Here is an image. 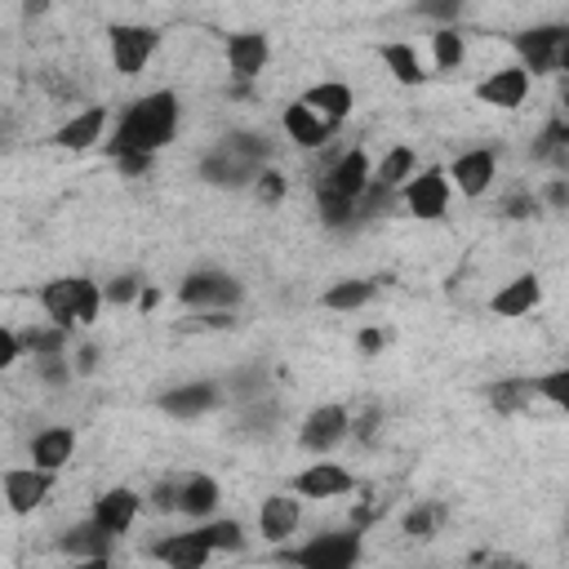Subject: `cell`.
Wrapping results in <instances>:
<instances>
[{
	"label": "cell",
	"mask_w": 569,
	"mask_h": 569,
	"mask_svg": "<svg viewBox=\"0 0 569 569\" xmlns=\"http://www.w3.org/2000/svg\"><path fill=\"white\" fill-rule=\"evenodd\" d=\"M413 169H418L413 147H391V151L373 164V178H378V182H387V187H405V182L413 178Z\"/></svg>",
	"instance_id": "cell-30"
},
{
	"label": "cell",
	"mask_w": 569,
	"mask_h": 569,
	"mask_svg": "<svg viewBox=\"0 0 569 569\" xmlns=\"http://www.w3.org/2000/svg\"><path fill=\"white\" fill-rule=\"evenodd\" d=\"M373 293H378V280L356 276V280L329 284V289L320 293V307H325V311H360L365 302H373Z\"/></svg>",
	"instance_id": "cell-27"
},
{
	"label": "cell",
	"mask_w": 569,
	"mask_h": 569,
	"mask_svg": "<svg viewBox=\"0 0 569 569\" xmlns=\"http://www.w3.org/2000/svg\"><path fill=\"white\" fill-rule=\"evenodd\" d=\"M142 289H147V284H142V276H138V271H124V276H111V280L102 284V293H107V302H111V307H124V302H138V298H142Z\"/></svg>",
	"instance_id": "cell-37"
},
{
	"label": "cell",
	"mask_w": 569,
	"mask_h": 569,
	"mask_svg": "<svg viewBox=\"0 0 569 569\" xmlns=\"http://www.w3.org/2000/svg\"><path fill=\"white\" fill-rule=\"evenodd\" d=\"M253 191H258V200H267V204H276V200H284V191H289V182H284V173H276V169H262V173L253 178Z\"/></svg>",
	"instance_id": "cell-41"
},
{
	"label": "cell",
	"mask_w": 569,
	"mask_h": 569,
	"mask_svg": "<svg viewBox=\"0 0 569 569\" xmlns=\"http://www.w3.org/2000/svg\"><path fill=\"white\" fill-rule=\"evenodd\" d=\"M218 502H222V489H218V480L213 476H200V471H191V476H182V516H196V520H204V516H213L218 511Z\"/></svg>",
	"instance_id": "cell-26"
},
{
	"label": "cell",
	"mask_w": 569,
	"mask_h": 569,
	"mask_svg": "<svg viewBox=\"0 0 569 569\" xmlns=\"http://www.w3.org/2000/svg\"><path fill=\"white\" fill-rule=\"evenodd\" d=\"M347 436H351V413H347V405H316V409L302 418V427H298V445H302L307 453H329V449H338Z\"/></svg>",
	"instance_id": "cell-9"
},
{
	"label": "cell",
	"mask_w": 569,
	"mask_h": 569,
	"mask_svg": "<svg viewBox=\"0 0 569 569\" xmlns=\"http://www.w3.org/2000/svg\"><path fill=\"white\" fill-rule=\"evenodd\" d=\"M107 49H111V67L120 76H138L151 53L160 49V31L147 22H111L107 27Z\"/></svg>",
	"instance_id": "cell-7"
},
{
	"label": "cell",
	"mask_w": 569,
	"mask_h": 569,
	"mask_svg": "<svg viewBox=\"0 0 569 569\" xmlns=\"http://www.w3.org/2000/svg\"><path fill=\"white\" fill-rule=\"evenodd\" d=\"M116 538H120V533H111L107 525H98V520L89 516L84 525H76V529L62 533V551L76 556V560H107L111 547H116Z\"/></svg>",
	"instance_id": "cell-22"
},
{
	"label": "cell",
	"mask_w": 569,
	"mask_h": 569,
	"mask_svg": "<svg viewBox=\"0 0 569 569\" xmlns=\"http://www.w3.org/2000/svg\"><path fill=\"white\" fill-rule=\"evenodd\" d=\"M53 476L58 471H49V467H9L4 471V502H9V511L13 516H27V511H36L49 493H53Z\"/></svg>",
	"instance_id": "cell-10"
},
{
	"label": "cell",
	"mask_w": 569,
	"mask_h": 569,
	"mask_svg": "<svg viewBox=\"0 0 569 569\" xmlns=\"http://www.w3.org/2000/svg\"><path fill=\"white\" fill-rule=\"evenodd\" d=\"M156 298H160L156 289H142V298H138V307H142V311H151V307H156Z\"/></svg>",
	"instance_id": "cell-50"
},
{
	"label": "cell",
	"mask_w": 569,
	"mask_h": 569,
	"mask_svg": "<svg viewBox=\"0 0 569 569\" xmlns=\"http://www.w3.org/2000/svg\"><path fill=\"white\" fill-rule=\"evenodd\" d=\"M360 525L356 529H329V533H316L311 542L302 547H289L280 551V560L289 565H307V569H347L360 560Z\"/></svg>",
	"instance_id": "cell-4"
},
{
	"label": "cell",
	"mask_w": 569,
	"mask_h": 569,
	"mask_svg": "<svg viewBox=\"0 0 569 569\" xmlns=\"http://www.w3.org/2000/svg\"><path fill=\"white\" fill-rule=\"evenodd\" d=\"M538 298H542V280H538L533 271H525V276L507 280V284L489 298V311L502 316V320H516V316H529V311L538 307Z\"/></svg>",
	"instance_id": "cell-19"
},
{
	"label": "cell",
	"mask_w": 569,
	"mask_h": 569,
	"mask_svg": "<svg viewBox=\"0 0 569 569\" xmlns=\"http://www.w3.org/2000/svg\"><path fill=\"white\" fill-rule=\"evenodd\" d=\"M493 173H498V156H493V147H471V151H462V156L449 164V182H453L462 196H471V200L489 191Z\"/></svg>",
	"instance_id": "cell-15"
},
{
	"label": "cell",
	"mask_w": 569,
	"mask_h": 569,
	"mask_svg": "<svg viewBox=\"0 0 569 569\" xmlns=\"http://www.w3.org/2000/svg\"><path fill=\"white\" fill-rule=\"evenodd\" d=\"M289 489L298 498H338V493H351L356 489V476L347 467H338V462H311L307 471H298L289 480Z\"/></svg>",
	"instance_id": "cell-16"
},
{
	"label": "cell",
	"mask_w": 569,
	"mask_h": 569,
	"mask_svg": "<svg viewBox=\"0 0 569 569\" xmlns=\"http://www.w3.org/2000/svg\"><path fill=\"white\" fill-rule=\"evenodd\" d=\"M449 169H440V164H431V169H422V173H413L409 182H405V191H400V200H405V209L413 213V218H422V222H436V218H445V209H449Z\"/></svg>",
	"instance_id": "cell-8"
},
{
	"label": "cell",
	"mask_w": 569,
	"mask_h": 569,
	"mask_svg": "<svg viewBox=\"0 0 569 569\" xmlns=\"http://www.w3.org/2000/svg\"><path fill=\"white\" fill-rule=\"evenodd\" d=\"M151 507H156V511H178V507H182V476L160 480V485L151 489Z\"/></svg>",
	"instance_id": "cell-40"
},
{
	"label": "cell",
	"mask_w": 569,
	"mask_h": 569,
	"mask_svg": "<svg viewBox=\"0 0 569 569\" xmlns=\"http://www.w3.org/2000/svg\"><path fill=\"white\" fill-rule=\"evenodd\" d=\"M533 391H538L542 400H551L556 409L569 413V365H565V369H551V373H538V378H533Z\"/></svg>",
	"instance_id": "cell-36"
},
{
	"label": "cell",
	"mask_w": 569,
	"mask_h": 569,
	"mask_svg": "<svg viewBox=\"0 0 569 569\" xmlns=\"http://www.w3.org/2000/svg\"><path fill=\"white\" fill-rule=\"evenodd\" d=\"M138 511H142V498L129 485H116V489H107V493L93 498V520L107 525L111 533H124L138 520Z\"/></svg>",
	"instance_id": "cell-20"
},
{
	"label": "cell",
	"mask_w": 569,
	"mask_h": 569,
	"mask_svg": "<svg viewBox=\"0 0 569 569\" xmlns=\"http://www.w3.org/2000/svg\"><path fill=\"white\" fill-rule=\"evenodd\" d=\"M462 4H467V0H418V13H422V18H436V22H445V27H453V18L462 13Z\"/></svg>",
	"instance_id": "cell-42"
},
{
	"label": "cell",
	"mask_w": 569,
	"mask_h": 569,
	"mask_svg": "<svg viewBox=\"0 0 569 569\" xmlns=\"http://www.w3.org/2000/svg\"><path fill=\"white\" fill-rule=\"evenodd\" d=\"M529 396H538V391H533V378H502V382L489 387V400H493L498 413H516Z\"/></svg>",
	"instance_id": "cell-33"
},
{
	"label": "cell",
	"mask_w": 569,
	"mask_h": 569,
	"mask_svg": "<svg viewBox=\"0 0 569 569\" xmlns=\"http://www.w3.org/2000/svg\"><path fill=\"white\" fill-rule=\"evenodd\" d=\"M280 120H284V133H289V142H298L302 151H316V147H325V142L333 138V129H338V124H329V120H325V116H320L311 102H302V98H298V102H289Z\"/></svg>",
	"instance_id": "cell-17"
},
{
	"label": "cell",
	"mask_w": 569,
	"mask_h": 569,
	"mask_svg": "<svg viewBox=\"0 0 569 569\" xmlns=\"http://www.w3.org/2000/svg\"><path fill=\"white\" fill-rule=\"evenodd\" d=\"M67 338H71V329H62V325H31V329H22V347L31 351V356H53V351H67Z\"/></svg>",
	"instance_id": "cell-32"
},
{
	"label": "cell",
	"mask_w": 569,
	"mask_h": 569,
	"mask_svg": "<svg viewBox=\"0 0 569 569\" xmlns=\"http://www.w3.org/2000/svg\"><path fill=\"white\" fill-rule=\"evenodd\" d=\"M71 453H76V431H71V427H44V431H36V440H31V462H36V467L62 471V467L71 462Z\"/></svg>",
	"instance_id": "cell-24"
},
{
	"label": "cell",
	"mask_w": 569,
	"mask_h": 569,
	"mask_svg": "<svg viewBox=\"0 0 569 569\" xmlns=\"http://www.w3.org/2000/svg\"><path fill=\"white\" fill-rule=\"evenodd\" d=\"M538 213V196H511L502 204V218H533Z\"/></svg>",
	"instance_id": "cell-44"
},
{
	"label": "cell",
	"mask_w": 569,
	"mask_h": 569,
	"mask_svg": "<svg viewBox=\"0 0 569 569\" xmlns=\"http://www.w3.org/2000/svg\"><path fill=\"white\" fill-rule=\"evenodd\" d=\"M267 156H271V142L262 133L236 129L200 156V178L213 187H253V178L267 169Z\"/></svg>",
	"instance_id": "cell-2"
},
{
	"label": "cell",
	"mask_w": 569,
	"mask_h": 569,
	"mask_svg": "<svg viewBox=\"0 0 569 569\" xmlns=\"http://www.w3.org/2000/svg\"><path fill=\"white\" fill-rule=\"evenodd\" d=\"M511 49L520 53V67L529 76H551V71H560V53L569 49V27L565 22H547V27L516 31Z\"/></svg>",
	"instance_id": "cell-6"
},
{
	"label": "cell",
	"mask_w": 569,
	"mask_h": 569,
	"mask_svg": "<svg viewBox=\"0 0 569 569\" xmlns=\"http://www.w3.org/2000/svg\"><path fill=\"white\" fill-rule=\"evenodd\" d=\"M298 520H302V502L293 498V489L289 493H267L262 507H258V533L267 542H284L298 529Z\"/></svg>",
	"instance_id": "cell-18"
},
{
	"label": "cell",
	"mask_w": 569,
	"mask_h": 569,
	"mask_svg": "<svg viewBox=\"0 0 569 569\" xmlns=\"http://www.w3.org/2000/svg\"><path fill=\"white\" fill-rule=\"evenodd\" d=\"M49 9V0H27V13H44Z\"/></svg>",
	"instance_id": "cell-51"
},
{
	"label": "cell",
	"mask_w": 569,
	"mask_h": 569,
	"mask_svg": "<svg viewBox=\"0 0 569 569\" xmlns=\"http://www.w3.org/2000/svg\"><path fill=\"white\" fill-rule=\"evenodd\" d=\"M196 529H200V538H204L213 551H240V547H244V533H240L236 520H204V525H196Z\"/></svg>",
	"instance_id": "cell-34"
},
{
	"label": "cell",
	"mask_w": 569,
	"mask_h": 569,
	"mask_svg": "<svg viewBox=\"0 0 569 569\" xmlns=\"http://www.w3.org/2000/svg\"><path fill=\"white\" fill-rule=\"evenodd\" d=\"M98 356H102V351H98L93 342L76 347V373H93V369H98Z\"/></svg>",
	"instance_id": "cell-47"
},
{
	"label": "cell",
	"mask_w": 569,
	"mask_h": 569,
	"mask_svg": "<svg viewBox=\"0 0 569 569\" xmlns=\"http://www.w3.org/2000/svg\"><path fill=\"white\" fill-rule=\"evenodd\" d=\"M178 93L173 89H151L142 98H133L124 107V116L116 120L111 138H107V156L120 160V156H156L173 133H178Z\"/></svg>",
	"instance_id": "cell-1"
},
{
	"label": "cell",
	"mask_w": 569,
	"mask_h": 569,
	"mask_svg": "<svg viewBox=\"0 0 569 569\" xmlns=\"http://www.w3.org/2000/svg\"><path fill=\"white\" fill-rule=\"evenodd\" d=\"M542 200H547L551 209H569V178H551V182L542 187Z\"/></svg>",
	"instance_id": "cell-45"
},
{
	"label": "cell",
	"mask_w": 569,
	"mask_h": 569,
	"mask_svg": "<svg viewBox=\"0 0 569 569\" xmlns=\"http://www.w3.org/2000/svg\"><path fill=\"white\" fill-rule=\"evenodd\" d=\"M382 342H387V333H382V329H360V333H356V347H360L365 356H373Z\"/></svg>",
	"instance_id": "cell-49"
},
{
	"label": "cell",
	"mask_w": 569,
	"mask_h": 569,
	"mask_svg": "<svg viewBox=\"0 0 569 569\" xmlns=\"http://www.w3.org/2000/svg\"><path fill=\"white\" fill-rule=\"evenodd\" d=\"M525 93H529V71L516 62V67H498V71H489L480 84H476V98L485 102V107H498V111H516L520 102H525Z\"/></svg>",
	"instance_id": "cell-14"
},
{
	"label": "cell",
	"mask_w": 569,
	"mask_h": 569,
	"mask_svg": "<svg viewBox=\"0 0 569 569\" xmlns=\"http://www.w3.org/2000/svg\"><path fill=\"white\" fill-rule=\"evenodd\" d=\"M378 418H382L378 409H365V413L351 422V436H356V440H373V431H378Z\"/></svg>",
	"instance_id": "cell-46"
},
{
	"label": "cell",
	"mask_w": 569,
	"mask_h": 569,
	"mask_svg": "<svg viewBox=\"0 0 569 569\" xmlns=\"http://www.w3.org/2000/svg\"><path fill=\"white\" fill-rule=\"evenodd\" d=\"M560 71H569V49H565V53H560Z\"/></svg>",
	"instance_id": "cell-52"
},
{
	"label": "cell",
	"mask_w": 569,
	"mask_h": 569,
	"mask_svg": "<svg viewBox=\"0 0 569 569\" xmlns=\"http://www.w3.org/2000/svg\"><path fill=\"white\" fill-rule=\"evenodd\" d=\"M529 156H533L538 164H551V160H569V120H565V116H551V120L542 124V133L533 138Z\"/></svg>",
	"instance_id": "cell-29"
},
{
	"label": "cell",
	"mask_w": 569,
	"mask_h": 569,
	"mask_svg": "<svg viewBox=\"0 0 569 569\" xmlns=\"http://www.w3.org/2000/svg\"><path fill=\"white\" fill-rule=\"evenodd\" d=\"M378 58L387 62L391 80H400V84H409V89L427 84V71H422V62H418V49H413V44H405V40L382 44V49H378Z\"/></svg>",
	"instance_id": "cell-28"
},
{
	"label": "cell",
	"mask_w": 569,
	"mask_h": 569,
	"mask_svg": "<svg viewBox=\"0 0 569 569\" xmlns=\"http://www.w3.org/2000/svg\"><path fill=\"white\" fill-rule=\"evenodd\" d=\"M431 58H436L440 71L462 67V58H467V40H462V31H458V27H440V31L431 36Z\"/></svg>",
	"instance_id": "cell-31"
},
{
	"label": "cell",
	"mask_w": 569,
	"mask_h": 569,
	"mask_svg": "<svg viewBox=\"0 0 569 569\" xmlns=\"http://www.w3.org/2000/svg\"><path fill=\"white\" fill-rule=\"evenodd\" d=\"M151 160H156V156H120L116 164H120V173L138 178V173H147V169H151Z\"/></svg>",
	"instance_id": "cell-48"
},
{
	"label": "cell",
	"mask_w": 569,
	"mask_h": 569,
	"mask_svg": "<svg viewBox=\"0 0 569 569\" xmlns=\"http://www.w3.org/2000/svg\"><path fill=\"white\" fill-rule=\"evenodd\" d=\"M151 556L164 560V565H173V569H200V565L213 556V547L200 538V529H187V533L160 538V542L151 547Z\"/></svg>",
	"instance_id": "cell-21"
},
{
	"label": "cell",
	"mask_w": 569,
	"mask_h": 569,
	"mask_svg": "<svg viewBox=\"0 0 569 569\" xmlns=\"http://www.w3.org/2000/svg\"><path fill=\"white\" fill-rule=\"evenodd\" d=\"M440 516H445V507H436V502H418V507H409V511H405L400 529H405L409 538H431V533H436V525H440Z\"/></svg>",
	"instance_id": "cell-35"
},
{
	"label": "cell",
	"mask_w": 569,
	"mask_h": 569,
	"mask_svg": "<svg viewBox=\"0 0 569 569\" xmlns=\"http://www.w3.org/2000/svg\"><path fill=\"white\" fill-rule=\"evenodd\" d=\"M22 351H27V347H22V333H18V329H0V365L9 369Z\"/></svg>",
	"instance_id": "cell-43"
},
{
	"label": "cell",
	"mask_w": 569,
	"mask_h": 569,
	"mask_svg": "<svg viewBox=\"0 0 569 569\" xmlns=\"http://www.w3.org/2000/svg\"><path fill=\"white\" fill-rule=\"evenodd\" d=\"M102 129H107V107H84V111H76L53 133V147H62V151H89L102 138Z\"/></svg>",
	"instance_id": "cell-23"
},
{
	"label": "cell",
	"mask_w": 569,
	"mask_h": 569,
	"mask_svg": "<svg viewBox=\"0 0 569 569\" xmlns=\"http://www.w3.org/2000/svg\"><path fill=\"white\" fill-rule=\"evenodd\" d=\"M267 58H271V44H267L262 31H236V36H227V71L236 76V84L258 80L262 67H267Z\"/></svg>",
	"instance_id": "cell-13"
},
{
	"label": "cell",
	"mask_w": 569,
	"mask_h": 569,
	"mask_svg": "<svg viewBox=\"0 0 569 569\" xmlns=\"http://www.w3.org/2000/svg\"><path fill=\"white\" fill-rule=\"evenodd\" d=\"M227 391H231V396H240V400H262V391H267V369H262V365H253V369L231 373V378H227Z\"/></svg>",
	"instance_id": "cell-38"
},
{
	"label": "cell",
	"mask_w": 569,
	"mask_h": 569,
	"mask_svg": "<svg viewBox=\"0 0 569 569\" xmlns=\"http://www.w3.org/2000/svg\"><path fill=\"white\" fill-rule=\"evenodd\" d=\"M227 396V382H213V378H196V382H182V387H169L160 391V409L173 413V418H200L209 409H218Z\"/></svg>",
	"instance_id": "cell-12"
},
{
	"label": "cell",
	"mask_w": 569,
	"mask_h": 569,
	"mask_svg": "<svg viewBox=\"0 0 569 569\" xmlns=\"http://www.w3.org/2000/svg\"><path fill=\"white\" fill-rule=\"evenodd\" d=\"M302 102H311L329 124H342V120L351 116V107H356V93H351V84H342V80H320V84H311V89L302 93Z\"/></svg>",
	"instance_id": "cell-25"
},
{
	"label": "cell",
	"mask_w": 569,
	"mask_h": 569,
	"mask_svg": "<svg viewBox=\"0 0 569 569\" xmlns=\"http://www.w3.org/2000/svg\"><path fill=\"white\" fill-rule=\"evenodd\" d=\"M102 284L89 280V276H58L40 289V307L53 325L62 329H76V325H93L98 320V307H102Z\"/></svg>",
	"instance_id": "cell-3"
},
{
	"label": "cell",
	"mask_w": 569,
	"mask_h": 569,
	"mask_svg": "<svg viewBox=\"0 0 569 569\" xmlns=\"http://www.w3.org/2000/svg\"><path fill=\"white\" fill-rule=\"evenodd\" d=\"M369 182H373V164H369V156H365L360 147L342 151V156L316 178L320 191H333V196H347V200H360Z\"/></svg>",
	"instance_id": "cell-11"
},
{
	"label": "cell",
	"mask_w": 569,
	"mask_h": 569,
	"mask_svg": "<svg viewBox=\"0 0 569 569\" xmlns=\"http://www.w3.org/2000/svg\"><path fill=\"white\" fill-rule=\"evenodd\" d=\"M71 373H76V365H71L62 351H53V356H36V378H40V382L62 387V382H71Z\"/></svg>",
	"instance_id": "cell-39"
},
{
	"label": "cell",
	"mask_w": 569,
	"mask_h": 569,
	"mask_svg": "<svg viewBox=\"0 0 569 569\" xmlns=\"http://www.w3.org/2000/svg\"><path fill=\"white\" fill-rule=\"evenodd\" d=\"M240 298H244L240 280L231 271H222V267H196L178 284V302L182 307H196V311H227Z\"/></svg>",
	"instance_id": "cell-5"
}]
</instances>
